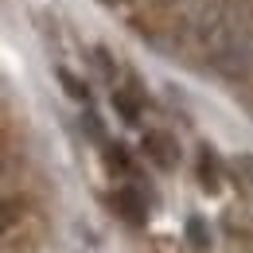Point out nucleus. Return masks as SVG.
Listing matches in <instances>:
<instances>
[{"label": "nucleus", "instance_id": "2", "mask_svg": "<svg viewBox=\"0 0 253 253\" xmlns=\"http://www.w3.org/2000/svg\"><path fill=\"white\" fill-rule=\"evenodd\" d=\"M187 230H191V242H195V246H199V250H207V246H211V238H207V234H203V222H199V218L191 222Z\"/></svg>", "mask_w": 253, "mask_h": 253}, {"label": "nucleus", "instance_id": "3", "mask_svg": "<svg viewBox=\"0 0 253 253\" xmlns=\"http://www.w3.org/2000/svg\"><path fill=\"white\" fill-rule=\"evenodd\" d=\"M59 78H63V82H66V90H70V94H74V97H86V86H78V82H74V78H70L66 70H59Z\"/></svg>", "mask_w": 253, "mask_h": 253}, {"label": "nucleus", "instance_id": "1", "mask_svg": "<svg viewBox=\"0 0 253 253\" xmlns=\"http://www.w3.org/2000/svg\"><path fill=\"white\" fill-rule=\"evenodd\" d=\"M117 207H121V214H125L128 222H144V207H140V199H136V195L121 191V195H117Z\"/></svg>", "mask_w": 253, "mask_h": 253}]
</instances>
